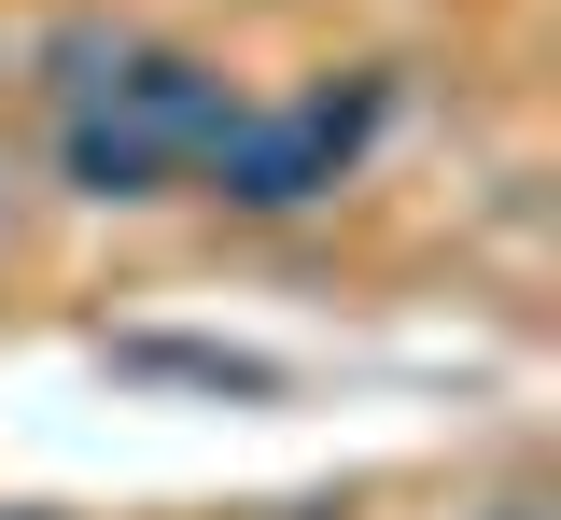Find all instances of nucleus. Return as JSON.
Here are the masks:
<instances>
[{
  "label": "nucleus",
  "instance_id": "nucleus-1",
  "mask_svg": "<svg viewBox=\"0 0 561 520\" xmlns=\"http://www.w3.org/2000/svg\"><path fill=\"white\" fill-rule=\"evenodd\" d=\"M57 57H84V71H57V99H70V183H84V197H154V183L197 169L210 127L239 113L225 71H197V57H127V43H99V29H70Z\"/></svg>",
  "mask_w": 561,
  "mask_h": 520
}]
</instances>
